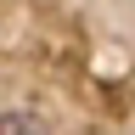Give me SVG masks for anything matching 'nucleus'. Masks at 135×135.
I'll list each match as a JSON object with an SVG mask.
<instances>
[{
  "mask_svg": "<svg viewBox=\"0 0 135 135\" xmlns=\"http://www.w3.org/2000/svg\"><path fill=\"white\" fill-rule=\"evenodd\" d=\"M0 135H51V129H45V118H40V113L11 107V113H0Z\"/></svg>",
  "mask_w": 135,
  "mask_h": 135,
  "instance_id": "f257e3e1",
  "label": "nucleus"
}]
</instances>
